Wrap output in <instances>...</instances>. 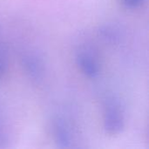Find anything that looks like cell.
Masks as SVG:
<instances>
[{
	"mask_svg": "<svg viewBox=\"0 0 149 149\" xmlns=\"http://www.w3.org/2000/svg\"><path fill=\"white\" fill-rule=\"evenodd\" d=\"M99 35L100 37L108 44H117L120 41L121 38V32L120 30L113 24H103L100 27L99 31Z\"/></svg>",
	"mask_w": 149,
	"mask_h": 149,
	"instance_id": "5",
	"label": "cell"
},
{
	"mask_svg": "<svg viewBox=\"0 0 149 149\" xmlns=\"http://www.w3.org/2000/svg\"><path fill=\"white\" fill-rule=\"evenodd\" d=\"M125 126V115L121 105L114 98L107 100L104 112V129L110 135L121 133Z\"/></svg>",
	"mask_w": 149,
	"mask_h": 149,
	"instance_id": "1",
	"label": "cell"
},
{
	"mask_svg": "<svg viewBox=\"0 0 149 149\" xmlns=\"http://www.w3.org/2000/svg\"><path fill=\"white\" fill-rule=\"evenodd\" d=\"M9 143V135L5 124L0 115V148H4Z\"/></svg>",
	"mask_w": 149,
	"mask_h": 149,
	"instance_id": "7",
	"label": "cell"
},
{
	"mask_svg": "<svg viewBox=\"0 0 149 149\" xmlns=\"http://www.w3.org/2000/svg\"><path fill=\"white\" fill-rule=\"evenodd\" d=\"M22 65L28 78L36 83L43 80L45 73V65L43 58L36 52H26L22 57Z\"/></svg>",
	"mask_w": 149,
	"mask_h": 149,
	"instance_id": "2",
	"label": "cell"
},
{
	"mask_svg": "<svg viewBox=\"0 0 149 149\" xmlns=\"http://www.w3.org/2000/svg\"><path fill=\"white\" fill-rule=\"evenodd\" d=\"M144 0H122L123 4L128 9H135L142 4Z\"/></svg>",
	"mask_w": 149,
	"mask_h": 149,
	"instance_id": "8",
	"label": "cell"
},
{
	"mask_svg": "<svg viewBox=\"0 0 149 149\" xmlns=\"http://www.w3.org/2000/svg\"><path fill=\"white\" fill-rule=\"evenodd\" d=\"M76 64L82 73L89 79H96L100 72L98 58L89 48H81L76 53Z\"/></svg>",
	"mask_w": 149,
	"mask_h": 149,
	"instance_id": "3",
	"label": "cell"
},
{
	"mask_svg": "<svg viewBox=\"0 0 149 149\" xmlns=\"http://www.w3.org/2000/svg\"><path fill=\"white\" fill-rule=\"evenodd\" d=\"M52 134L54 141L60 148H69L72 147L73 135L72 127L66 120L62 117L55 119L52 125Z\"/></svg>",
	"mask_w": 149,
	"mask_h": 149,
	"instance_id": "4",
	"label": "cell"
},
{
	"mask_svg": "<svg viewBox=\"0 0 149 149\" xmlns=\"http://www.w3.org/2000/svg\"><path fill=\"white\" fill-rule=\"evenodd\" d=\"M9 63L8 49L4 44H0V80L4 76Z\"/></svg>",
	"mask_w": 149,
	"mask_h": 149,
	"instance_id": "6",
	"label": "cell"
}]
</instances>
